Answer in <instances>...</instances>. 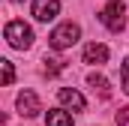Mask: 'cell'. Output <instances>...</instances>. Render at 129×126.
<instances>
[{"label":"cell","mask_w":129,"mask_h":126,"mask_svg":"<svg viewBox=\"0 0 129 126\" xmlns=\"http://www.w3.org/2000/svg\"><path fill=\"white\" fill-rule=\"evenodd\" d=\"M78 36H81V27H78L75 21H63L60 27H54V30H51L48 45H51V48H57V51H63V48H72V45L78 42Z\"/></svg>","instance_id":"obj_1"},{"label":"cell","mask_w":129,"mask_h":126,"mask_svg":"<svg viewBox=\"0 0 129 126\" xmlns=\"http://www.w3.org/2000/svg\"><path fill=\"white\" fill-rule=\"evenodd\" d=\"M3 36H6V42L12 48H21V51L33 45V30H30V24H24V21H9Z\"/></svg>","instance_id":"obj_2"},{"label":"cell","mask_w":129,"mask_h":126,"mask_svg":"<svg viewBox=\"0 0 129 126\" xmlns=\"http://www.w3.org/2000/svg\"><path fill=\"white\" fill-rule=\"evenodd\" d=\"M99 21H102L111 33H120L123 24H126V6H123V0H111V3L99 12Z\"/></svg>","instance_id":"obj_3"},{"label":"cell","mask_w":129,"mask_h":126,"mask_svg":"<svg viewBox=\"0 0 129 126\" xmlns=\"http://www.w3.org/2000/svg\"><path fill=\"white\" fill-rule=\"evenodd\" d=\"M60 12V0H33V18L36 21H51Z\"/></svg>","instance_id":"obj_4"},{"label":"cell","mask_w":129,"mask_h":126,"mask_svg":"<svg viewBox=\"0 0 129 126\" xmlns=\"http://www.w3.org/2000/svg\"><path fill=\"white\" fill-rule=\"evenodd\" d=\"M18 111H21L24 117H36V114L42 111V105H39V96L33 93V90L18 93Z\"/></svg>","instance_id":"obj_5"},{"label":"cell","mask_w":129,"mask_h":126,"mask_svg":"<svg viewBox=\"0 0 129 126\" xmlns=\"http://www.w3.org/2000/svg\"><path fill=\"white\" fill-rule=\"evenodd\" d=\"M57 99L63 102L66 108H72V111H84V108H87L84 96L78 93V90H72V87H60V90H57Z\"/></svg>","instance_id":"obj_6"},{"label":"cell","mask_w":129,"mask_h":126,"mask_svg":"<svg viewBox=\"0 0 129 126\" xmlns=\"http://www.w3.org/2000/svg\"><path fill=\"white\" fill-rule=\"evenodd\" d=\"M108 60V48L105 45H99V42H90L87 48H84V63H90V66H99V63Z\"/></svg>","instance_id":"obj_7"},{"label":"cell","mask_w":129,"mask_h":126,"mask_svg":"<svg viewBox=\"0 0 129 126\" xmlns=\"http://www.w3.org/2000/svg\"><path fill=\"white\" fill-rule=\"evenodd\" d=\"M45 123H48V126H75V123H72V117H69L66 111H48Z\"/></svg>","instance_id":"obj_8"},{"label":"cell","mask_w":129,"mask_h":126,"mask_svg":"<svg viewBox=\"0 0 129 126\" xmlns=\"http://www.w3.org/2000/svg\"><path fill=\"white\" fill-rule=\"evenodd\" d=\"M87 81H90V87H93V90H99V96H102V99H108V96H111V87H108V81H105L102 75H96V72H93Z\"/></svg>","instance_id":"obj_9"},{"label":"cell","mask_w":129,"mask_h":126,"mask_svg":"<svg viewBox=\"0 0 129 126\" xmlns=\"http://www.w3.org/2000/svg\"><path fill=\"white\" fill-rule=\"evenodd\" d=\"M0 66H3V84L9 87V84L15 81V69H12V63H9V60H0Z\"/></svg>","instance_id":"obj_10"},{"label":"cell","mask_w":129,"mask_h":126,"mask_svg":"<svg viewBox=\"0 0 129 126\" xmlns=\"http://www.w3.org/2000/svg\"><path fill=\"white\" fill-rule=\"evenodd\" d=\"M45 63H48V66H45V72H48V75H57V72L63 69V60H54V57H45Z\"/></svg>","instance_id":"obj_11"},{"label":"cell","mask_w":129,"mask_h":126,"mask_svg":"<svg viewBox=\"0 0 129 126\" xmlns=\"http://www.w3.org/2000/svg\"><path fill=\"white\" fill-rule=\"evenodd\" d=\"M120 81H123V90L129 93V57L123 60V69H120Z\"/></svg>","instance_id":"obj_12"},{"label":"cell","mask_w":129,"mask_h":126,"mask_svg":"<svg viewBox=\"0 0 129 126\" xmlns=\"http://www.w3.org/2000/svg\"><path fill=\"white\" fill-rule=\"evenodd\" d=\"M129 123V108H120L117 111V126H126Z\"/></svg>","instance_id":"obj_13"},{"label":"cell","mask_w":129,"mask_h":126,"mask_svg":"<svg viewBox=\"0 0 129 126\" xmlns=\"http://www.w3.org/2000/svg\"><path fill=\"white\" fill-rule=\"evenodd\" d=\"M12 3H21V0H12Z\"/></svg>","instance_id":"obj_14"}]
</instances>
